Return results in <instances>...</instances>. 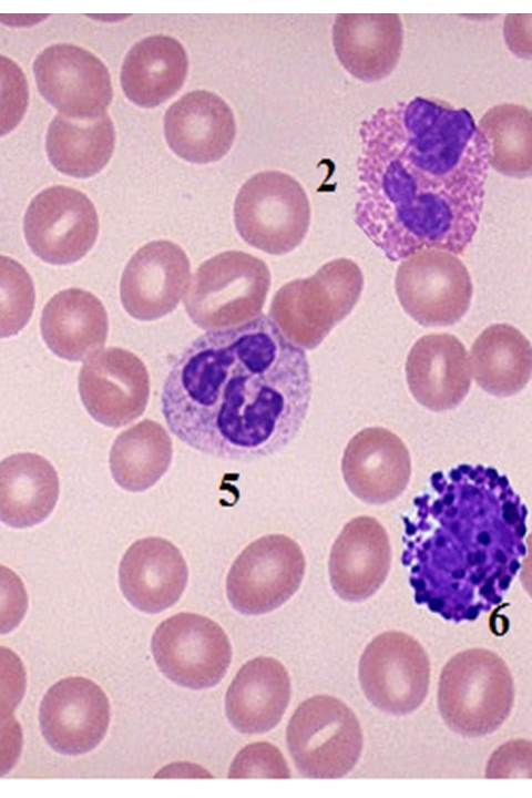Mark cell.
<instances>
[{
    "label": "cell",
    "mask_w": 532,
    "mask_h": 798,
    "mask_svg": "<svg viewBox=\"0 0 532 798\" xmlns=\"http://www.w3.org/2000/svg\"><path fill=\"white\" fill-rule=\"evenodd\" d=\"M405 371L416 401L436 412L457 408L471 387L467 349L448 332L420 337L408 352Z\"/></svg>",
    "instance_id": "cell-20"
},
{
    "label": "cell",
    "mask_w": 532,
    "mask_h": 798,
    "mask_svg": "<svg viewBox=\"0 0 532 798\" xmlns=\"http://www.w3.org/2000/svg\"><path fill=\"white\" fill-rule=\"evenodd\" d=\"M115 145L114 126L108 114L73 120L58 114L50 123L45 149L51 164L61 173L88 178L109 163Z\"/></svg>",
    "instance_id": "cell-29"
},
{
    "label": "cell",
    "mask_w": 532,
    "mask_h": 798,
    "mask_svg": "<svg viewBox=\"0 0 532 798\" xmlns=\"http://www.w3.org/2000/svg\"><path fill=\"white\" fill-rule=\"evenodd\" d=\"M526 520V504L494 467L433 472L402 515L416 603L456 622L499 605L528 553Z\"/></svg>",
    "instance_id": "cell-3"
},
{
    "label": "cell",
    "mask_w": 532,
    "mask_h": 798,
    "mask_svg": "<svg viewBox=\"0 0 532 798\" xmlns=\"http://www.w3.org/2000/svg\"><path fill=\"white\" fill-rule=\"evenodd\" d=\"M188 59L174 38L155 34L135 43L121 69L126 98L141 108H155L175 95L187 75Z\"/></svg>",
    "instance_id": "cell-26"
},
{
    "label": "cell",
    "mask_w": 532,
    "mask_h": 798,
    "mask_svg": "<svg viewBox=\"0 0 532 798\" xmlns=\"http://www.w3.org/2000/svg\"><path fill=\"white\" fill-rule=\"evenodd\" d=\"M311 393L304 349L262 314L193 340L164 380L161 410L171 432L192 449L249 461L297 436Z\"/></svg>",
    "instance_id": "cell-2"
},
{
    "label": "cell",
    "mask_w": 532,
    "mask_h": 798,
    "mask_svg": "<svg viewBox=\"0 0 532 798\" xmlns=\"http://www.w3.org/2000/svg\"><path fill=\"white\" fill-rule=\"evenodd\" d=\"M290 692L288 672L279 661L266 656L253 658L239 668L228 686L227 719L241 733H266L284 716Z\"/></svg>",
    "instance_id": "cell-24"
},
{
    "label": "cell",
    "mask_w": 532,
    "mask_h": 798,
    "mask_svg": "<svg viewBox=\"0 0 532 798\" xmlns=\"http://www.w3.org/2000/svg\"><path fill=\"white\" fill-rule=\"evenodd\" d=\"M348 490L368 504H385L406 490L411 458L405 442L392 431L368 427L348 441L341 458Z\"/></svg>",
    "instance_id": "cell-18"
},
{
    "label": "cell",
    "mask_w": 532,
    "mask_h": 798,
    "mask_svg": "<svg viewBox=\"0 0 532 798\" xmlns=\"http://www.w3.org/2000/svg\"><path fill=\"white\" fill-rule=\"evenodd\" d=\"M364 275L357 263L336 258L314 275L283 285L274 295L269 318L301 349H315L357 304Z\"/></svg>",
    "instance_id": "cell-5"
},
{
    "label": "cell",
    "mask_w": 532,
    "mask_h": 798,
    "mask_svg": "<svg viewBox=\"0 0 532 798\" xmlns=\"http://www.w3.org/2000/svg\"><path fill=\"white\" fill-rule=\"evenodd\" d=\"M402 42L397 13H339L335 18V53L342 68L362 82L387 78L400 59Z\"/></svg>",
    "instance_id": "cell-23"
},
{
    "label": "cell",
    "mask_w": 532,
    "mask_h": 798,
    "mask_svg": "<svg viewBox=\"0 0 532 798\" xmlns=\"http://www.w3.org/2000/svg\"><path fill=\"white\" fill-rule=\"evenodd\" d=\"M478 127L489 145V166L509 177L531 175L532 121L524 105H494L482 115Z\"/></svg>",
    "instance_id": "cell-31"
},
{
    "label": "cell",
    "mask_w": 532,
    "mask_h": 798,
    "mask_svg": "<svg viewBox=\"0 0 532 798\" xmlns=\"http://www.w3.org/2000/svg\"><path fill=\"white\" fill-rule=\"evenodd\" d=\"M191 277L186 253L170 241H153L140 247L127 262L120 283L126 313L142 321L173 311Z\"/></svg>",
    "instance_id": "cell-17"
},
{
    "label": "cell",
    "mask_w": 532,
    "mask_h": 798,
    "mask_svg": "<svg viewBox=\"0 0 532 798\" xmlns=\"http://www.w3.org/2000/svg\"><path fill=\"white\" fill-rule=\"evenodd\" d=\"M188 580L181 551L168 540L147 536L132 543L119 567L124 597L136 610L155 614L174 605Z\"/></svg>",
    "instance_id": "cell-22"
},
{
    "label": "cell",
    "mask_w": 532,
    "mask_h": 798,
    "mask_svg": "<svg viewBox=\"0 0 532 798\" xmlns=\"http://www.w3.org/2000/svg\"><path fill=\"white\" fill-rule=\"evenodd\" d=\"M286 741L299 774L317 779L349 774L364 744L355 713L330 695H315L299 704L288 722Z\"/></svg>",
    "instance_id": "cell-7"
},
{
    "label": "cell",
    "mask_w": 532,
    "mask_h": 798,
    "mask_svg": "<svg viewBox=\"0 0 532 798\" xmlns=\"http://www.w3.org/2000/svg\"><path fill=\"white\" fill-rule=\"evenodd\" d=\"M25 241L40 259L71 264L94 245L99 217L92 201L81 191L55 185L38 193L23 222Z\"/></svg>",
    "instance_id": "cell-13"
},
{
    "label": "cell",
    "mask_w": 532,
    "mask_h": 798,
    "mask_svg": "<svg viewBox=\"0 0 532 798\" xmlns=\"http://www.w3.org/2000/svg\"><path fill=\"white\" fill-rule=\"evenodd\" d=\"M390 564L391 546L383 525L372 516L352 518L330 550V585L345 601L367 600L385 583Z\"/></svg>",
    "instance_id": "cell-19"
},
{
    "label": "cell",
    "mask_w": 532,
    "mask_h": 798,
    "mask_svg": "<svg viewBox=\"0 0 532 798\" xmlns=\"http://www.w3.org/2000/svg\"><path fill=\"white\" fill-rule=\"evenodd\" d=\"M33 282L27 269L11 257L0 255V338L20 332L32 316Z\"/></svg>",
    "instance_id": "cell-32"
},
{
    "label": "cell",
    "mask_w": 532,
    "mask_h": 798,
    "mask_svg": "<svg viewBox=\"0 0 532 798\" xmlns=\"http://www.w3.org/2000/svg\"><path fill=\"white\" fill-rule=\"evenodd\" d=\"M79 392L98 422L120 428L145 411L150 377L144 362L122 348H108L89 358L79 374Z\"/></svg>",
    "instance_id": "cell-15"
},
{
    "label": "cell",
    "mask_w": 532,
    "mask_h": 798,
    "mask_svg": "<svg viewBox=\"0 0 532 798\" xmlns=\"http://www.w3.org/2000/svg\"><path fill=\"white\" fill-rule=\"evenodd\" d=\"M234 221L248 245L267 254L284 255L294 250L308 232L309 200L291 175L280 171L259 172L239 188Z\"/></svg>",
    "instance_id": "cell-8"
},
{
    "label": "cell",
    "mask_w": 532,
    "mask_h": 798,
    "mask_svg": "<svg viewBox=\"0 0 532 798\" xmlns=\"http://www.w3.org/2000/svg\"><path fill=\"white\" fill-rule=\"evenodd\" d=\"M306 561L300 545L285 534H267L249 543L234 560L226 594L245 615L272 612L300 587Z\"/></svg>",
    "instance_id": "cell-9"
},
{
    "label": "cell",
    "mask_w": 532,
    "mask_h": 798,
    "mask_svg": "<svg viewBox=\"0 0 532 798\" xmlns=\"http://www.w3.org/2000/svg\"><path fill=\"white\" fill-rule=\"evenodd\" d=\"M355 222L392 262L424 249L461 255L483 207L489 145L464 108L412 96L359 127Z\"/></svg>",
    "instance_id": "cell-1"
},
{
    "label": "cell",
    "mask_w": 532,
    "mask_h": 798,
    "mask_svg": "<svg viewBox=\"0 0 532 798\" xmlns=\"http://www.w3.org/2000/svg\"><path fill=\"white\" fill-rule=\"evenodd\" d=\"M28 608V594L20 576L0 564V634L13 631Z\"/></svg>",
    "instance_id": "cell-36"
},
{
    "label": "cell",
    "mask_w": 532,
    "mask_h": 798,
    "mask_svg": "<svg viewBox=\"0 0 532 798\" xmlns=\"http://www.w3.org/2000/svg\"><path fill=\"white\" fill-rule=\"evenodd\" d=\"M151 651L164 676L193 689L218 684L232 659L224 630L195 613H178L160 623L151 640Z\"/></svg>",
    "instance_id": "cell-12"
},
{
    "label": "cell",
    "mask_w": 532,
    "mask_h": 798,
    "mask_svg": "<svg viewBox=\"0 0 532 798\" xmlns=\"http://www.w3.org/2000/svg\"><path fill=\"white\" fill-rule=\"evenodd\" d=\"M514 703L513 678L494 652L471 648L457 653L441 671L438 708L443 722L464 737L497 730Z\"/></svg>",
    "instance_id": "cell-4"
},
{
    "label": "cell",
    "mask_w": 532,
    "mask_h": 798,
    "mask_svg": "<svg viewBox=\"0 0 532 798\" xmlns=\"http://www.w3.org/2000/svg\"><path fill=\"white\" fill-rule=\"evenodd\" d=\"M172 457L170 434L161 423L144 419L116 437L110 451V470L119 487L142 492L164 475Z\"/></svg>",
    "instance_id": "cell-30"
},
{
    "label": "cell",
    "mask_w": 532,
    "mask_h": 798,
    "mask_svg": "<svg viewBox=\"0 0 532 798\" xmlns=\"http://www.w3.org/2000/svg\"><path fill=\"white\" fill-rule=\"evenodd\" d=\"M270 287L267 264L241 250L205 260L184 299L187 315L204 330L231 328L260 315Z\"/></svg>",
    "instance_id": "cell-6"
},
{
    "label": "cell",
    "mask_w": 532,
    "mask_h": 798,
    "mask_svg": "<svg viewBox=\"0 0 532 798\" xmlns=\"http://www.w3.org/2000/svg\"><path fill=\"white\" fill-rule=\"evenodd\" d=\"M42 735L58 753L81 755L95 748L106 734L110 704L93 681L71 676L58 681L42 698Z\"/></svg>",
    "instance_id": "cell-16"
},
{
    "label": "cell",
    "mask_w": 532,
    "mask_h": 798,
    "mask_svg": "<svg viewBox=\"0 0 532 798\" xmlns=\"http://www.w3.org/2000/svg\"><path fill=\"white\" fill-rule=\"evenodd\" d=\"M164 135L178 157L207 164L231 150L236 135L235 117L219 95L206 90L192 91L167 109Z\"/></svg>",
    "instance_id": "cell-21"
},
{
    "label": "cell",
    "mask_w": 532,
    "mask_h": 798,
    "mask_svg": "<svg viewBox=\"0 0 532 798\" xmlns=\"http://www.w3.org/2000/svg\"><path fill=\"white\" fill-rule=\"evenodd\" d=\"M403 310L422 326H450L468 311L473 286L463 262L446 250L424 249L403 259L395 277Z\"/></svg>",
    "instance_id": "cell-11"
},
{
    "label": "cell",
    "mask_w": 532,
    "mask_h": 798,
    "mask_svg": "<svg viewBox=\"0 0 532 798\" xmlns=\"http://www.w3.org/2000/svg\"><path fill=\"white\" fill-rule=\"evenodd\" d=\"M47 17L48 14H0V21L14 27L32 25Z\"/></svg>",
    "instance_id": "cell-40"
},
{
    "label": "cell",
    "mask_w": 532,
    "mask_h": 798,
    "mask_svg": "<svg viewBox=\"0 0 532 798\" xmlns=\"http://www.w3.org/2000/svg\"><path fill=\"white\" fill-rule=\"evenodd\" d=\"M25 669L12 649L0 646V724L13 716L25 690Z\"/></svg>",
    "instance_id": "cell-35"
},
{
    "label": "cell",
    "mask_w": 532,
    "mask_h": 798,
    "mask_svg": "<svg viewBox=\"0 0 532 798\" xmlns=\"http://www.w3.org/2000/svg\"><path fill=\"white\" fill-rule=\"evenodd\" d=\"M155 777H211V775L195 764L175 763L161 769Z\"/></svg>",
    "instance_id": "cell-39"
},
{
    "label": "cell",
    "mask_w": 532,
    "mask_h": 798,
    "mask_svg": "<svg viewBox=\"0 0 532 798\" xmlns=\"http://www.w3.org/2000/svg\"><path fill=\"white\" fill-rule=\"evenodd\" d=\"M29 100L25 75L11 59L0 54V136L21 122Z\"/></svg>",
    "instance_id": "cell-33"
},
{
    "label": "cell",
    "mask_w": 532,
    "mask_h": 798,
    "mask_svg": "<svg viewBox=\"0 0 532 798\" xmlns=\"http://www.w3.org/2000/svg\"><path fill=\"white\" fill-rule=\"evenodd\" d=\"M40 328L43 340L53 354L79 361L104 346L109 319L96 296L81 288H68L47 303Z\"/></svg>",
    "instance_id": "cell-25"
},
{
    "label": "cell",
    "mask_w": 532,
    "mask_h": 798,
    "mask_svg": "<svg viewBox=\"0 0 532 798\" xmlns=\"http://www.w3.org/2000/svg\"><path fill=\"white\" fill-rule=\"evenodd\" d=\"M471 376L485 392L510 397L530 381L532 351L529 339L510 324H492L472 344Z\"/></svg>",
    "instance_id": "cell-28"
},
{
    "label": "cell",
    "mask_w": 532,
    "mask_h": 798,
    "mask_svg": "<svg viewBox=\"0 0 532 798\" xmlns=\"http://www.w3.org/2000/svg\"><path fill=\"white\" fill-rule=\"evenodd\" d=\"M33 71L40 93L59 114L73 120L106 114L113 98L111 76L92 52L57 43L38 54Z\"/></svg>",
    "instance_id": "cell-14"
},
{
    "label": "cell",
    "mask_w": 532,
    "mask_h": 798,
    "mask_svg": "<svg viewBox=\"0 0 532 798\" xmlns=\"http://www.w3.org/2000/svg\"><path fill=\"white\" fill-rule=\"evenodd\" d=\"M53 466L35 453H16L0 461V521L23 529L45 520L59 499Z\"/></svg>",
    "instance_id": "cell-27"
},
{
    "label": "cell",
    "mask_w": 532,
    "mask_h": 798,
    "mask_svg": "<svg viewBox=\"0 0 532 798\" xmlns=\"http://www.w3.org/2000/svg\"><path fill=\"white\" fill-rule=\"evenodd\" d=\"M358 678L364 695L376 708L392 715L410 714L428 695L429 657L413 636L383 632L362 652Z\"/></svg>",
    "instance_id": "cell-10"
},
{
    "label": "cell",
    "mask_w": 532,
    "mask_h": 798,
    "mask_svg": "<svg viewBox=\"0 0 532 798\" xmlns=\"http://www.w3.org/2000/svg\"><path fill=\"white\" fill-rule=\"evenodd\" d=\"M23 734L14 716L0 724V777L7 775L18 761Z\"/></svg>",
    "instance_id": "cell-38"
},
{
    "label": "cell",
    "mask_w": 532,
    "mask_h": 798,
    "mask_svg": "<svg viewBox=\"0 0 532 798\" xmlns=\"http://www.w3.org/2000/svg\"><path fill=\"white\" fill-rule=\"evenodd\" d=\"M229 778H289V767L280 750L267 741L245 746L235 756Z\"/></svg>",
    "instance_id": "cell-34"
},
{
    "label": "cell",
    "mask_w": 532,
    "mask_h": 798,
    "mask_svg": "<svg viewBox=\"0 0 532 798\" xmlns=\"http://www.w3.org/2000/svg\"><path fill=\"white\" fill-rule=\"evenodd\" d=\"M531 741L516 739L500 746L490 757L487 778L531 777Z\"/></svg>",
    "instance_id": "cell-37"
}]
</instances>
